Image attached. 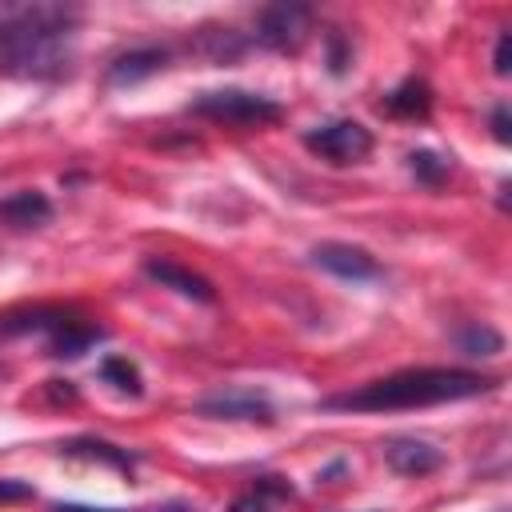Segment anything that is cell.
I'll return each mask as SVG.
<instances>
[{
  "mask_svg": "<svg viewBox=\"0 0 512 512\" xmlns=\"http://www.w3.org/2000/svg\"><path fill=\"white\" fill-rule=\"evenodd\" d=\"M80 8L60 0H0V68L28 80H56L72 64Z\"/></svg>",
  "mask_w": 512,
  "mask_h": 512,
  "instance_id": "1",
  "label": "cell"
},
{
  "mask_svg": "<svg viewBox=\"0 0 512 512\" xmlns=\"http://www.w3.org/2000/svg\"><path fill=\"white\" fill-rule=\"evenodd\" d=\"M500 380L468 368H400L392 376L368 380L352 392L320 400L328 412H404V408H432L452 400H472L492 392Z\"/></svg>",
  "mask_w": 512,
  "mask_h": 512,
  "instance_id": "2",
  "label": "cell"
},
{
  "mask_svg": "<svg viewBox=\"0 0 512 512\" xmlns=\"http://www.w3.org/2000/svg\"><path fill=\"white\" fill-rule=\"evenodd\" d=\"M0 332H44L48 336V348L52 356H84L104 332L100 324H92L88 316L72 312V308H56V304H36V308H24V312H8L0 320Z\"/></svg>",
  "mask_w": 512,
  "mask_h": 512,
  "instance_id": "3",
  "label": "cell"
},
{
  "mask_svg": "<svg viewBox=\"0 0 512 512\" xmlns=\"http://www.w3.org/2000/svg\"><path fill=\"white\" fill-rule=\"evenodd\" d=\"M188 112L212 120V124H228V128H264V124H276L284 116V108L264 96V92H248V88H212V92H200Z\"/></svg>",
  "mask_w": 512,
  "mask_h": 512,
  "instance_id": "4",
  "label": "cell"
},
{
  "mask_svg": "<svg viewBox=\"0 0 512 512\" xmlns=\"http://www.w3.org/2000/svg\"><path fill=\"white\" fill-rule=\"evenodd\" d=\"M372 132L360 120H328L304 132V148L328 164H360L372 152Z\"/></svg>",
  "mask_w": 512,
  "mask_h": 512,
  "instance_id": "5",
  "label": "cell"
},
{
  "mask_svg": "<svg viewBox=\"0 0 512 512\" xmlns=\"http://www.w3.org/2000/svg\"><path fill=\"white\" fill-rule=\"evenodd\" d=\"M312 32V8L308 4H268L256 16V40L276 52H296Z\"/></svg>",
  "mask_w": 512,
  "mask_h": 512,
  "instance_id": "6",
  "label": "cell"
},
{
  "mask_svg": "<svg viewBox=\"0 0 512 512\" xmlns=\"http://www.w3.org/2000/svg\"><path fill=\"white\" fill-rule=\"evenodd\" d=\"M312 264L340 276V280H352V284H368V280H380L384 268L376 264L372 252H364L360 244H340V240H328V244H316L312 248Z\"/></svg>",
  "mask_w": 512,
  "mask_h": 512,
  "instance_id": "7",
  "label": "cell"
},
{
  "mask_svg": "<svg viewBox=\"0 0 512 512\" xmlns=\"http://www.w3.org/2000/svg\"><path fill=\"white\" fill-rule=\"evenodd\" d=\"M196 408L212 420H252V424H272L276 420L268 396H260L252 388H220V392L204 396Z\"/></svg>",
  "mask_w": 512,
  "mask_h": 512,
  "instance_id": "8",
  "label": "cell"
},
{
  "mask_svg": "<svg viewBox=\"0 0 512 512\" xmlns=\"http://www.w3.org/2000/svg\"><path fill=\"white\" fill-rule=\"evenodd\" d=\"M384 460L400 476H428V472H436L444 464V452L436 444L420 440V436H392L384 444Z\"/></svg>",
  "mask_w": 512,
  "mask_h": 512,
  "instance_id": "9",
  "label": "cell"
},
{
  "mask_svg": "<svg viewBox=\"0 0 512 512\" xmlns=\"http://www.w3.org/2000/svg\"><path fill=\"white\" fill-rule=\"evenodd\" d=\"M144 272L156 280V284H164V288H172V292H180V296H188V300H200V304H212L216 300V292H212V284L204 280V276H196L192 268H184V264H176V260H144Z\"/></svg>",
  "mask_w": 512,
  "mask_h": 512,
  "instance_id": "10",
  "label": "cell"
},
{
  "mask_svg": "<svg viewBox=\"0 0 512 512\" xmlns=\"http://www.w3.org/2000/svg\"><path fill=\"white\" fill-rule=\"evenodd\" d=\"M164 60H168V48H156V44L128 48V52H120V56L108 64V84H136V80L160 72Z\"/></svg>",
  "mask_w": 512,
  "mask_h": 512,
  "instance_id": "11",
  "label": "cell"
},
{
  "mask_svg": "<svg viewBox=\"0 0 512 512\" xmlns=\"http://www.w3.org/2000/svg\"><path fill=\"white\" fill-rule=\"evenodd\" d=\"M292 500V484L284 476H256L232 504L228 512H276L280 504Z\"/></svg>",
  "mask_w": 512,
  "mask_h": 512,
  "instance_id": "12",
  "label": "cell"
},
{
  "mask_svg": "<svg viewBox=\"0 0 512 512\" xmlns=\"http://www.w3.org/2000/svg\"><path fill=\"white\" fill-rule=\"evenodd\" d=\"M380 108H384L388 116H396V120H424V116L432 112V88H428L420 76H408L404 84H396V88L380 100Z\"/></svg>",
  "mask_w": 512,
  "mask_h": 512,
  "instance_id": "13",
  "label": "cell"
},
{
  "mask_svg": "<svg viewBox=\"0 0 512 512\" xmlns=\"http://www.w3.org/2000/svg\"><path fill=\"white\" fill-rule=\"evenodd\" d=\"M48 216H52V204L36 188H20L0 200V220L12 228H40V224H48Z\"/></svg>",
  "mask_w": 512,
  "mask_h": 512,
  "instance_id": "14",
  "label": "cell"
},
{
  "mask_svg": "<svg viewBox=\"0 0 512 512\" xmlns=\"http://www.w3.org/2000/svg\"><path fill=\"white\" fill-rule=\"evenodd\" d=\"M64 456H88V460H104V464H116V468H132L136 456L128 448H116L108 440H96V436H80V440H68L60 444Z\"/></svg>",
  "mask_w": 512,
  "mask_h": 512,
  "instance_id": "15",
  "label": "cell"
},
{
  "mask_svg": "<svg viewBox=\"0 0 512 512\" xmlns=\"http://www.w3.org/2000/svg\"><path fill=\"white\" fill-rule=\"evenodd\" d=\"M456 344H460V352H468V356H496V352H504V336H500L496 328H488V324L464 328V332L456 336Z\"/></svg>",
  "mask_w": 512,
  "mask_h": 512,
  "instance_id": "16",
  "label": "cell"
},
{
  "mask_svg": "<svg viewBox=\"0 0 512 512\" xmlns=\"http://www.w3.org/2000/svg\"><path fill=\"white\" fill-rule=\"evenodd\" d=\"M100 380L112 384L116 392H128V396H140V392H144V388H140V372H136V364L124 360V356H108V360L100 364Z\"/></svg>",
  "mask_w": 512,
  "mask_h": 512,
  "instance_id": "17",
  "label": "cell"
},
{
  "mask_svg": "<svg viewBox=\"0 0 512 512\" xmlns=\"http://www.w3.org/2000/svg\"><path fill=\"white\" fill-rule=\"evenodd\" d=\"M408 168H412V176L416 180H424L428 188H436L444 176H448V156H440V152H428V148H420V152H412L408 156Z\"/></svg>",
  "mask_w": 512,
  "mask_h": 512,
  "instance_id": "18",
  "label": "cell"
},
{
  "mask_svg": "<svg viewBox=\"0 0 512 512\" xmlns=\"http://www.w3.org/2000/svg\"><path fill=\"white\" fill-rule=\"evenodd\" d=\"M508 60H512V32L504 28V32L496 36V56H492V68H496V76H508V68H512Z\"/></svg>",
  "mask_w": 512,
  "mask_h": 512,
  "instance_id": "19",
  "label": "cell"
},
{
  "mask_svg": "<svg viewBox=\"0 0 512 512\" xmlns=\"http://www.w3.org/2000/svg\"><path fill=\"white\" fill-rule=\"evenodd\" d=\"M28 496H32V484L0 476V504H8V500H28Z\"/></svg>",
  "mask_w": 512,
  "mask_h": 512,
  "instance_id": "20",
  "label": "cell"
},
{
  "mask_svg": "<svg viewBox=\"0 0 512 512\" xmlns=\"http://www.w3.org/2000/svg\"><path fill=\"white\" fill-rule=\"evenodd\" d=\"M492 136H496L500 144L512 140V132H508V104H496V108H492Z\"/></svg>",
  "mask_w": 512,
  "mask_h": 512,
  "instance_id": "21",
  "label": "cell"
},
{
  "mask_svg": "<svg viewBox=\"0 0 512 512\" xmlns=\"http://www.w3.org/2000/svg\"><path fill=\"white\" fill-rule=\"evenodd\" d=\"M52 512H120V508H92V504H56Z\"/></svg>",
  "mask_w": 512,
  "mask_h": 512,
  "instance_id": "22",
  "label": "cell"
},
{
  "mask_svg": "<svg viewBox=\"0 0 512 512\" xmlns=\"http://www.w3.org/2000/svg\"><path fill=\"white\" fill-rule=\"evenodd\" d=\"M152 512H188V504H180V500H172V504H160V508H152Z\"/></svg>",
  "mask_w": 512,
  "mask_h": 512,
  "instance_id": "23",
  "label": "cell"
},
{
  "mask_svg": "<svg viewBox=\"0 0 512 512\" xmlns=\"http://www.w3.org/2000/svg\"><path fill=\"white\" fill-rule=\"evenodd\" d=\"M368 512H376V508H368Z\"/></svg>",
  "mask_w": 512,
  "mask_h": 512,
  "instance_id": "24",
  "label": "cell"
}]
</instances>
